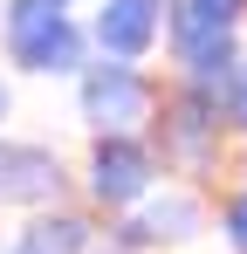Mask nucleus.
I'll list each match as a JSON object with an SVG mask.
<instances>
[{
    "label": "nucleus",
    "mask_w": 247,
    "mask_h": 254,
    "mask_svg": "<svg viewBox=\"0 0 247 254\" xmlns=\"http://www.w3.org/2000/svg\"><path fill=\"white\" fill-rule=\"evenodd\" d=\"M0 42L14 55V69H35V76L82 69V35L55 0H7L0 7Z\"/></svg>",
    "instance_id": "nucleus-1"
},
{
    "label": "nucleus",
    "mask_w": 247,
    "mask_h": 254,
    "mask_svg": "<svg viewBox=\"0 0 247 254\" xmlns=\"http://www.w3.org/2000/svg\"><path fill=\"white\" fill-rule=\"evenodd\" d=\"M89 192H96L103 206L144 199V192H151V151H144L130 130H124V137H103L96 158H89Z\"/></svg>",
    "instance_id": "nucleus-2"
},
{
    "label": "nucleus",
    "mask_w": 247,
    "mask_h": 254,
    "mask_svg": "<svg viewBox=\"0 0 247 254\" xmlns=\"http://www.w3.org/2000/svg\"><path fill=\"white\" fill-rule=\"evenodd\" d=\"M144 103H151V96H144V83H137V69H124V62H103V69L82 76V117L103 124L110 137H124V124H137Z\"/></svg>",
    "instance_id": "nucleus-3"
},
{
    "label": "nucleus",
    "mask_w": 247,
    "mask_h": 254,
    "mask_svg": "<svg viewBox=\"0 0 247 254\" xmlns=\"http://www.w3.org/2000/svg\"><path fill=\"white\" fill-rule=\"evenodd\" d=\"M55 186H62V165H55V151H41V144H21V137H0V199H14V206H35V199H55Z\"/></svg>",
    "instance_id": "nucleus-4"
},
{
    "label": "nucleus",
    "mask_w": 247,
    "mask_h": 254,
    "mask_svg": "<svg viewBox=\"0 0 247 254\" xmlns=\"http://www.w3.org/2000/svg\"><path fill=\"white\" fill-rule=\"evenodd\" d=\"M151 35H158V0H103V14H96V42L110 48L117 62L144 55Z\"/></svg>",
    "instance_id": "nucleus-5"
},
{
    "label": "nucleus",
    "mask_w": 247,
    "mask_h": 254,
    "mask_svg": "<svg viewBox=\"0 0 247 254\" xmlns=\"http://www.w3.org/2000/svg\"><path fill=\"white\" fill-rule=\"evenodd\" d=\"M199 227V213H192V199H151V213L137 220V227H124V241L137 248V241H185Z\"/></svg>",
    "instance_id": "nucleus-6"
},
{
    "label": "nucleus",
    "mask_w": 247,
    "mask_h": 254,
    "mask_svg": "<svg viewBox=\"0 0 247 254\" xmlns=\"http://www.w3.org/2000/svg\"><path fill=\"white\" fill-rule=\"evenodd\" d=\"M82 241H89V234H82V220L55 213V220H35V227H28L7 254H82Z\"/></svg>",
    "instance_id": "nucleus-7"
},
{
    "label": "nucleus",
    "mask_w": 247,
    "mask_h": 254,
    "mask_svg": "<svg viewBox=\"0 0 247 254\" xmlns=\"http://www.w3.org/2000/svg\"><path fill=\"white\" fill-rule=\"evenodd\" d=\"M172 124H179V130H172V137H179V151H185V158H199V151H206V130H213V124H206V103H199V96H185Z\"/></svg>",
    "instance_id": "nucleus-8"
},
{
    "label": "nucleus",
    "mask_w": 247,
    "mask_h": 254,
    "mask_svg": "<svg viewBox=\"0 0 247 254\" xmlns=\"http://www.w3.org/2000/svg\"><path fill=\"white\" fill-rule=\"evenodd\" d=\"M220 110L234 117V130H247V62L227 76V89H220Z\"/></svg>",
    "instance_id": "nucleus-9"
},
{
    "label": "nucleus",
    "mask_w": 247,
    "mask_h": 254,
    "mask_svg": "<svg viewBox=\"0 0 247 254\" xmlns=\"http://www.w3.org/2000/svg\"><path fill=\"white\" fill-rule=\"evenodd\" d=\"M185 7H192L199 21H213V28H227V21L241 14V0H185Z\"/></svg>",
    "instance_id": "nucleus-10"
},
{
    "label": "nucleus",
    "mask_w": 247,
    "mask_h": 254,
    "mask_svg": "<svg viewBox=\"0 0 247 254\" xmlns=\"http://www.w3.org/2000/svg\"><path fill=\"white\" fill-rule=\"evenodd\" d=\"M227 234H234V248L247 254V192L234 199V206H227Z\"/></svg>",
    "instance_id": "nucleus-11"
},
{
    "label": "nucleus",
    "mask_w": 247,
    "mask_h": 254,
    "mask_svg": "<svg viewBox=\"0 0 247 254\" xmlns=\"http://www.w3.org/2000/svg\"><path fill=\"white\" fill-rule=\"evenodd\" d=\"M0 117H7V83H0Z\"/></svg>",
    "instance_id": "nucleus-12"
},
{
    "label": "nucleus",
    "mask_w": 247,
    "mask_h": 254,
    "mask_svg": "<svg viewBox=\"0 0 247 254\" xmlns=\"http://www.w3.org/2000/svg\"><path fill=\"white\" fill-rule=\"evenodd\" d=\"M55 7H69V0H55Z\"/></svg>",
    "instance_id": "nucleus-13"
}]
</instances>
